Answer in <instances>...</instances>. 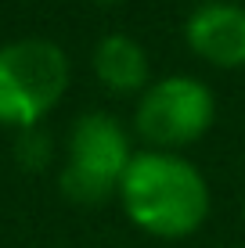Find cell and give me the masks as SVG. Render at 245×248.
I'll use <instances>...</instances> for the list:
<instances>
[{"mask_svg":"<svg viewBox=\"0 0 245 248\" xmlns=\"http://www.w3.org/2000/svg\"><path fill=\"white\" fill-rule=\"evenodd\" d=\"M115 194L130 223L151 237H188L209 216L206 176L173 151H137Z\"/></svg>","mask_w":245,"mask_h":248,"instance_id":"obj_1","label":"cell"},{"mask_svg":"<svg viewBox=\"0 0 245 248\" xmlns=\"http://www.w3.org/2000/svg\"><path fill=\"white\" fill-rule=\"evenodd\" d=\"M69 87V58L54 40L25 36L0 47V126L33 130Z\"/></svg>","mask_w":245,"mask_h":248,"instance_id":"obj_2","label":"cell"},{"mask_svg":"<svg viewBox=\"0 0 245 248\" xmlns=\"http://www.w3.org/2000/svg\"><path fill=\"white\" fill-rule=\"evenodd\" d=\"M130 137L119 126V119L108 112H87L69 130V151L62 166V194L80 205H98L112 191H119V180L130 166Z\"/></svg>","mask_w":245,"mask_h":248,"instance_id":"obj_3","label":"cell"},{"mask_svg":"<svg viewBox=\"0 0 245 248\" xmlns=\"http://www.w3.org/2000/svg\"><path fill=\"white\" fill-rule=\"evenodd\" d=\"M216 119V97L195 76H166L141 93L133 126L155 151L195 144Z\"/></svg>","mask_w":245,"mask_h":248,"instance_id":"obj_4","label":"cell"},{"mask_svg":"<svg viewBox=\"0 0 245 248\" xmlns=\"http://www.w3.org/2000/svg\"><path fill=\"white\" fill-rule=\"evenodd\" d=\"M188 47L209 65L242 68L245 65V7L234 0H209L184 25Z\"/></svg>","mask_w":245,"mask_h":248,"instance_id":"obj_5","label":"cell"},{"mask_svg":"<svg viewBox=\"0 0 245 248\" xmlns=\"http://www.w3.org/2000/svg\"><path fill=\"white\" fill-rule=\"evenodd\" d=\"M94 72L108 90L133 93L148 83V54L126 32H108L94 47Z\"/></svg>","mask_w":245,"mask_h":248,"instance_id":"obj_6","label":"cell"},{"mask_svg":"<svg viewBox=\"0 0 245 248\" xmlns=\"http://www.w3.org/2000/svg\"><path fill=\"white\" fill-rule=\"evenodd\" d=\"M18 158L25 162V166H44V158H47V140L36 133V126H33V130H22Z\"/></svg>","mask_w":245,"mask_h":248,"instance_id":"obj_7","label":"cell"}]
</instances>
